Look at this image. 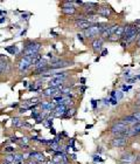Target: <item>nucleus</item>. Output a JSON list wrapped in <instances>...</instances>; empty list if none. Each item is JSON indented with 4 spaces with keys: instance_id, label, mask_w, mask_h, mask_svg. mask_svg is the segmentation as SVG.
Segmentation results:
<instances>
[{
    "instance_id": "obj_1",
    "label": "nucleus",
    "mask_w": 140,
    "mask_h": 164,
    "mask_svg": "<svg viewBox=\"0 0 140 164\" xmlns=\"http://www.w3.org/2000/svg\"><path fill=\"white\" fill-rule=\"evenodd\" d=\"M111 25L107 23V22H96V23H92L88 30L84 31V37L87 39H97V37H99L106 28H109Z\"/></svg>"
},
{
    "instance_id": "obj_2",
    "label": "nucleus",
    "mask_w": 140,
    "mask_h": 164,
    "mask_svg": "<svg viewBox=\"0 0 140 164\" xmlns=\"http://www.w3.org/2000/svg\"><path fill=\"white\" fill-rule=\"evenodd\" d=\"M128 130H130V127L119 121L113 123L110 128V132L113 136H125V137H128Z\"/></svg>"
},
{
    "instance_id": "obj_3",
    "label": "nucleus",
    "mask_w": 140,
    "mask_h": 164,
    "mask_svg": "<svg viewBox=\"0 0 140 164\" xmlns=\"http://www.w3.org/2000/svg\"><path fill=\"white\" fill-rule=\"evenodd\" d=\"M127 143H128V137H125V136H113V139L110 142L112 148H125Z\"/></svg>"
},
{
    "instance_id": "obj_4",
    "label": "nucleus",
    "mask_w": 140,
    "mask_h": 164,
    "mask_svg": "<svg viewBox=\"0 0 140 164\" xmlns=\"http://www.w3.org/2000/svg\"><path fill=\"white\" fill-rule=\"evenodd\" d=\"M61 12L64 15H74V14H76L77 8L74 6V1H64V3H62Z\"/></svg>"
},
{
    "instance_id": "obj_5",
    "label": "nucleus",
    "mask_w": 140,
    "mask_h": 164,
    "mask_svg": "<svg viewBox=\"0 0 140 164\" xmlns=\"http://www.w3.org/2000/svg\"><path fill=\"white\" fill-rule=\"evenodd\" d=\"M68 107L67 105H63V104H56V107L54 108V110L49 113V116L50 117H63V115L66 114Z\"/></svg>"
},
{
    "instance_id": "obj_6",
    "label": "nucleus",
    "mask_w": 140,
    "mask_h": 164,
    "mask_svg": "<svg viewBox=\"0 0 140 164\" xmlns=\"http://www.w3.org/2000/svg\"><path fill=\"white\" fill-rule=\"evenodd\" d=\"M112 13H115L113 8H112L111 6H109V5H106V4L99 6L98 10H97V15H100V17H103V18H105V19L110 18Z\"/></svg>"
},
{
    "instance_id": "obj_7",
    "label": "nucleus",
    "mask_w": 140,
    "mask_h": 164,
    "mask_svg": "<svg viewBox=\"0 0 140 164\" xmlns=\"http://www.w3.org/2000/svg\"><path fill=\"white\" fill-rule=\"evenodd\" d=\"M67 79H60V77H51L48 81V87L50 88H60V87H64V82Z\"/></svg>"
},
{
    "instance_id": "obj_8",
    "label": "nucleus",
    "mask_w": 140,
    "mask_h": 164,
    "mask_svg": "<svg viewBox=\"0 0 140 164\" xmlns=\"http://www.w3.org/2000/svg\"><path fill=\"white\" fill-rule=\"evenodd\" d=\"M31 66H32L31 61L28 60V59H26L25 57H22V58L18 61V69H19V72H21V73L27 72L28 69L31 68Z\"/></svg>"
},
{
    "instance_id": "obj_9",
    "label": "nucleus",
    "mask_w": 140,
    "mask_h": 164,
    "mask_svg": "<svg viewBox=\"0 0 140 164\" xmlns=\"http://www.w3.org/2000/svg\"><path fill=\"white\" fill-rule=\"evenodd\" d=\"M27 157H28V159L35 161V162H38V163H40V162H44V161H46L44 155H43L42 152H40V151H31L29 154L27 155Z\"/></svg>"
},
{
    "instance_id": "obj_10",
    "label": "nucleus",
    "mask_w": 140,
    "mask_h": 164,
    "mask_svg": "<svg viewBox=\"0 0 140 164\" xmlns=\"http://www.w3.org/2000/svg\"><path fill=\"white\" fill-rule=\"evenodd\" d=\"M91 25H92V23H90L87 19H83V18L76 19V21H75V27H77L78 30H82L83 32L85 31V30H88Z\"/></svg>"
},
{
    "instance_id": "obj_11",
    "label": "nucleus",
    "mask_w": 140,
    "mask_h": 164,
    "mask_svg": "<svg viewBox=\"0 0 140 164\" xmlns=\"http://www.w3.org/2000/svg\"><path fill=\"white\" fill-rule=\"evenodd\" d=\"M71 65H72V61L61 59L59 62H56L54 65H49V68H50V70H55V69H61V68H64V67H68V66H71Z\"/></svg>"
},
{
    "instance_id": "obj_12",
    "label": "nucleus",
    "mask_w": 140,
    "mask_h": 164,
    "mask_svg": "<svg viewBox=\"0 0 140 164\" xmlns=\"http://www.w3.org/2000/svg\"><path fill=\"white\" fill-rule=\"evenodd\" d=\"M103 43H104V40H102L100 38H97L95 40H92L91 42V49L95 54H98V52L103 50Z\"/></svg>"
},
{
    "instance_id": "obj_13",
    "label": "nucleus",
    "mask_w": 140,
    "mask_h": 164,
    "mask_svg": "<svg viewBox=\"0 0 140 164\" xmlns=\"http://www.w3.org/2000/svg\"><path fill=\"white\" fill-rule=\"evenodd\" d=\"M140 136V123H135L133 125L130 127V130H128V139L130 137H138Z\"/></svg>"
},
{
    "instance_id": "obj_14",
    "label": "nucleus",
    "mask_w": 140,
    "mask_h": 164,
    "mask_svg": "<svg viewBox=\"0 0 140 164\" xmlns=\"http://www.w3.org/2000/svg\"><path fill=\"white\" fill-rule=\"evenodd\" d=\"M119 122H122V123H124V124H126V125H133V124H135V123H138V121H137V119L133 116V115H126V116H123L120 120H119Z\"/></svg>"
},
{
    "instance_id": "obj_15",
    "label": "nucleus",
    "mask_w": 140,
    "mask_h": 164,
    "mask_svg": "<svg viewBox=\"0 0 140 164\" xmlns=\"http://www.w3.org/2000/svg\"><path fill=\"white\" fill-rule=\"evenodd\" d=\"M134 159H135V155L131 151H127L120 156V162L123 163H130V162H133Z\"/></svg>"
},
{
    "instance_id": "obj_16",
    "label": "nucleus",
    "mask_w": 140,
    "mask_h": 164,
    "mask_svg": "<svg viewBox=\"0 0 140 164\" xmlns=\"http://www.w3.org/2000/svg\"><path fill=\"white\" fill-rule=\"evenodd\" d=\"M12 124H13V127H15V128H22V127H31L28 123H26L25 121H22V120H20V119H18V117H14L13 120H12Z\"/></svg>"
},
{
    "instance_id": "obj_17",
    "label": "nucleus",
    "mask_w": 140,
    "mask_h": 164,
    "mask_svg": "<svg viewBox=\"0 0 140 164\" xmlns=\"http://www.w3.org/2000/svg\"><path fill=\"white\" fill-rule=\"evenodd\" d=\"M10 69V65L7 63V61L5 59H0V75H3L5 74L7 70Z\"/></svg>"
},
{
    "instance_id": "obj_18",
    "label": "nucleus",
    "mask_w": 140,
    "mask_h": 164,
    "mask_svg": "<svg viewBox=\"0 0 140 164\" xmlns=\"http://www.w3.org/2000/svg\"><path fill=\"white\" fill-rule=\"evenodd\" d=\"M76 115V108H68L67 109V112H66V114L63 115V119H71V117H74Z\"/></svg>"
},
{
    "instance_id": "obj_19",
    "label": "nucleus",
    "mask_w": 140,
    "mask_h": 164,
    "mask_svg": "<svg viewBox=\"0 0 140 164\" xmlns=\"http://www.w3.org/2000/svg\"><path fill=\"white\" fill-rule=\"evenodd\" d=\"M47 66H49L48 61H47L46 59H41V60H39L38 63L35 65V68H43V67H47Z\"/></svg>"
},
{
    "instance_id": "obj_20",
    "label": "nucleus",
    "mask_w": 140,
    "mask_h": 164,
    "mask_svg": "<svg viewBox=\"0 0 140 164\" xmlns=\"http://www.w3.org/2000/svg\"><path fill=\"white\" fill-rule=\"evenodd\" d=\"M1 152H4L5 155H13V154H15V148L14 147H6L4 150H1Z\"/></svg>"
},
{
    "instance_id": "obj_21",
    "label": "nucleus",
    "mask_w": 140,
    "mask_h": 164,
    "mask_svg": "<svg viewBox=\"0 0 140 164\" xmlns=\"http://www.w3.org/2000/svg\"><path fill=\"white\" fill-rule=\"evenodd\" d=\"M13 156H14V163H16V162H22L23 159H26L25 158V155L23 154H13Z\"/></svg>"
},
{
    "instance_id": "obj_22",
    "label": "nucleus",
    "mask_w": 140,
    "mask_h": 164,
    "mask_svg": "<svg viewBox=\"0 0 140 164\" xmlns=\"http://www.w3.org/2000/svg\"><path fill=\"white\" fill-rule=\"evenodd\" d=\"M13 162H14V156L13 155H5L4 156V163L13 164Z\"/></svg>"
},
{
    "instance_id": "obj_23",
    "label": "nucleus",
    "mask_w": 140,
    "mask_h": 164,
    "mask_svg": "<svg viewBox=\"0 0 140 164\" xmlns=\"http://www.w3.org/2000/svg\"><path fill=\"white\" fill-rule=\"evenodd\" d=\"M5 50H7L8 53H11L12 55H14V54L18 52V49H16V46H14V45H12V46H8V47H6L5 48Z\"/></svg>"
},
{
    "instance_id": "obj_24",
    "label": "nucleus",
    "mask_w": 140,
    "mask_h": 164,
    "mask_svg": "<svg viewBox=\"0 0 140 164\" xmlns=\"http://www.w3.org/2000/svg\"><path fill=\"white\" fill-rule=\"evenodd\" d=\"M43 123H44V125H46L47 128H51V127H53V117H50V116L47 117Z\"/></svg>"
},
{
    "instance_id": "obj_25",
    "label": "nucleus",
    "mask_w": 140,
    "mask_h": 164,
    "mask_svg": "<svg viewBox=\"0 0 140 164\" xmlns=\"http://www.w3.org/2000/svg\"><path fill=\"white\" fill-rule=\"evenodd\" d=\"M107 41L109 42H116V41H120V38H118V37H116L115 34H112L109 39H107Z\"/></svg>"
},
{
    "instance_id": "obj_26",
    "label": "nucleus",
    "mask_w": 140,
    "mask_h": 164,
    "mask_svg": "<svg viewBox=\"0 0 140 164\" xmlns=\"http://www.w3.org/2000/svg\"><path fill=\"white\" fill-rule=\"evenodd\" d=\"M131 115H133V116L137 119V121L140 123V110H134V112H133Z\"/></svg>"
},
{
    "instance_id": "obj_27",
    "label": "nucleus",
    "mask_w": 140,
    "mask_h": 164,
    "mask_svg": "<svg viewBox=\"0 0 140 164\" xmlns=\"http://www.w3.org/2000/svg\"><path fill=\"white\" fill-rule=\"evenodd\" d=\"M40 115H41V113H39L38 110H34V112L31 114V116H32L33 119H35V120H36V119H39V117H40Z\"/></svg>"
},
{
    "instance_id": "obj_28",
    "label": "nucleus",
    "mask_w": 140,
    "mask_h": 164,
    "mask_svg": "<svg viewBox=\"0 0 140 164\" xmlns=\"http://www.w3.org/2000/svg\"><path fill=\"white\" fill-rule=\"evenodd\" d=\"M115 99H116L117 101L122 100V99H123V92H117V93H116V96H115Z\"/></svg>"
},
{
    "instance_id": "obj_29",
    "label": "nucleus",
    "mask_w": 140,
    "mask_h": 164,
    "mask_svg": "<svg viewBox=\"0 0 140 164\" xmlns=\"http://www.w3.org/2000/svg\"><path fill=\"white\" fill-rule=\"evenodd\" d=\"M92 159H94V162H103V158H100L99 155H94Z\"/></svg>"
},
{
    "instance_id": "obj_30",
    "label": "nucleus",
    "mask_w": 140,
    "mask_h": 164,
    "mask_svg": "<svg viewBox=\"0 0 140 164\" xmlns=\"http://www.w3.org/2000/svg\"><path fill=\"white\" fill-rule=\"evenodd\" d=\"M122 88H123V92H128V90H130V89L132 88V86H131V85H128V86L124 85V86H123Z\"/></svg>"
},
{
    "instance_id": "obj_31",
    "label": "nucleus",
    "mask_w": 140,
    "mask_h": 164,
    "mask_svg": "<svg viewBox=\"0 0 140 164\" xmlns=\"http://www.w3.org/2000/svg\"><path fill=\"white\" fill-rule=\"evenodd\" d=\"M97 100H91V105H92V109H94V110H95V109L97 108Z\"/></svg>"
},
{
    "instance_id": "obj_32",
    "label": "nucleus",
    "mask_w": 140,
    "mask_h": 164,
    "mask_svg": "<svg viewBox=\"0 0 140 164\" xmlns=\"http://www.w3.org/2000/svg\"><path fill=\"white\" fill-rule=\"evenodd\" d=\"M77 39H78L81 42H84V35H83V34L78 33V34H77Z\"/></svg>"
},
{
    "instance_id": "obj_33",
    "label": "nucleus",
    "mask_w": 140,
    "mask_h": 164,
    "mask_svg": "<svg viewBox=\"0 0 140 164\" xmlns=\"http://www.w3.org/2000/svg\"><path fill=\"white\" fill-rule=\"evenodd\" d=\"M110 102H111V104H113V105H117V104H118V101H117L116 99H113V97L110 99Z\"/></svg>"
},
{
    "instance_id": "obj_34",
    "label": "nucleus",
    "mask_w": 140,
    "mask_h": 164,
    "mask_svg": "<svg viewBox=\"0 0 140 164\" xmlns=\"http://www.w3.org/2000/svg\"><path fill=\"white\" fill-rule=\"evenodd\" d=\"M135 80H137V77H135V76H133V77L127 79V80H126V82H127V83H132V82H134Z\"/></svg>"
},
{
    "instance_id": "obj_35",
    "label": "nucleus",
    "mask_w": 140,
    "mask_h": 164,
    "mask_svg": "<svg viewBox=\"0 0 140 164\" xmlns=\"http://www.w3.org/2000/svg\"><path fill=\"white\" fill-rule=\"evenodd\" d=\"M28 89H29L31 92H32V90H35V92H36V88H35V83H32V85H29V87H28Z\"/></svg>"
},
{
    "instance_id": "obj_36",
    "label": "nucleus",
    "mask_w": 140,
    "mask_h": 164,
    "mask_svg": "<svg viewBox=\"0 0 140 164\" xmlns=\"http://www.w3.org/2000/svg\"><path fill=\"white\" fill-rule=\"evenodd\" d=\"M106 54H109V50H107L106 48H104V49L102 50V53H100V55H102V57H105Z\"/></svg>"
},
{
    "instance_id": "obj_37",
    "label": "nucleus",
    "mask_w": 140,
    "mask_h": 164,
    "mask_svg": "<svg viewBox=\"0 0 140 164\" xmlns=\"http://www.w3.org/2000/svg\"><path fill=\"white\" fill-rule=\"evenodd\" d=\"M28 17H29V14H25V15L22 14L21 19H22V20H25V21H27V20H28Z\"/></svg>"
},
{
    "instance_id": "obj_38",
    "label": "nucleus",
    "mask_w": 140,
    "mask_h": 164,
    "mask_svg": "<svg viewBox=\"0 0 140 164\" xmlns=\"http://www.w3.org/2000/svg\"><path fill=\"white\" fill-rule=\"evenodd\" d=\"M85 81H87V79H85V77H81V80H79L81 85H84V83H85Z\"/></svg>"
},
{
    "instance_id": "obj_39",
    "label": "nucleus",
    "mask_w": 140,
    "mask_h": 164,
    "mask_svg": "<svg viewBox=\"0 0 140 164\" xmlns=\"http://www.w3.org/2000/svg\"><path fill=\"white\" fill-rule=\"evenodd\" d=\"M135 105L137 107H140V95L138 96V99H137V102H135Z\"/></svg>"
},
{
    "instance_id": "obj_40",
    "label": "nucleus",
    "mask_w": 140,
    "mask_h": 164,
    "mask_svg": "<svg viewBox=\"0 0 140 164\" xmlns=\"http://www.w3.org/2000/svg\"><path fill=\"white\" fill-rule=\"evenodd\" d=\"M49 129H50V134H53V135H55V136L57 135V134H56V131H55V129H54L53 127H51V128H49Z\"/></svg>"
},
{
    "instance_id": "obj_41",
    "label": "nucleus",
    "mask_w": 140,
    "mask_h": 164,
    "mask_svg": "<svg viewBox=\"0 0 140 164\" xmlns=\"http://www.w3.org/2000/svg\"><path fill=\"white\" fill-rule=\"evenodd\" d=\"M85 90H87V87H84V86H83V87H81V93H82V94H83L84 92H85Z\"/></svg>"
},
{
    "instance_id": "obj_42",
    "label": "nucleus",
    "mask_w": 140,
    "mask_h": 164,
    "mask_svg": "<svg viewBox=\"0 0 140 164\" xmlns=\"http://www.w3.org/2000/svg\"><path fill=\"white\" fill-rule=\"evenodd\" d=\"M134 23H135L137 26H140V19H138V20H135V21H134Z\"/></svg>"
},
{
    "instance_id": "obj_43",
    "label": "nucleus",
    "mask_w": 140,
    "mask_h": 164,
    "mask_svg": "<svg viewBox=\"0 0 140 164\" xmlns=\"http://www.w3.org/2000/svg\"><path fill=\"white\" fill-rule=\"evenodd\" d=\"M6 21V18H1V19H0V23H4Z\"/></svg>"
},
{
    "instance_id": "obj_44",
    "label": "nucleus",
    "mask_w": 140,
    "mask_h": 164,
    "mask_svg": "<svg viewBox=\"0 0 140 164\" xmlns=\"http://www.w3.org/2000/svg\"><path fill=\"white\" fill-rule=\"evenodd\" d=\"M18 105H19V104H18V103H14V104H12V105H11V107H12V108H15V107H18Z\"/></svg>"
},
{
    "instance_id": "obj_45",
    "label": "nucleus",
    "mask_w": 140,
    "mask_h": 164,
    "mask_svg": "<svg viewBox=\"0 0 140 164\" xmlns=\"http://www.w3.org/2000/svg\"><path fill=\"white\" fill-rule=\"evenodd\" d=\"M71 158H72V159H76V155H75V154H72V155H71Z\"/></svg>"
},
{
    "instance_id": "obj_46",
    "label": "nucleus",
    "mask_w": 140,
    "mask_h": 164,
    "mask_svg": "<svg viewBox=\"0 0 140 164\" xmlns=\"http://www.w3.org/2000/svg\"><path fill=\"white\" fill-rule=\"evenodd\" d=\"M0 14H5L6 15V11H0Z\"/></svg>"
},
{
    "instance_id": "obj_47",
    "label": "nucleus",
    "mask_w": 140,
    "mask_h": 164,
    "mask_svg": "<svg viewBox=\"0 0 140 164\" xmlns=\"http://www.w3.org/2000/svg\"><path fill=\"white\" fill-rule=\"evenodd\" d=\"M27 85H28V82H26V81H23V86H25V87H27Z\"/></svg>"
},
{
    "instance_id": "obj_48",
    "label": "nucleus",
    "mask_w": 140,
    "mask_h": 164,
    "mask_svg": "<svg viewBox=\"0 0 140 164\" xmlns=\"http://www.w3.org/2000/svg\"><path fill=\"white\" fill-rule=\"evenodd\" d=\"M138 46H139V47H140V39H139V40H138Z\"/></svg>"
},
{
    "instance_id": "obj_49",
    "label": "nucleus",
    "mask_w": 140,
    "mask_h": 164,
    "mask_svg": "<svg viewBox=\"0 0 140 164\" xmlns=\"http://www.w3.org/2000/svg\"><path fill=\"white\" fill-rule=\"evenodd\" d=\"M59 164H66V163H62V162H61V163H59Z\"/></svg>"
},
{
    "instance_id": "obj_50",
    "label": "nucleus",
    "mask_w": 140,
    "mask_h": 164,
    "mask_svg": "<svg viewBox=\"0 0 140 164\" xmlns=\"http://www.w3.org/2000/svg\"><path fill=\"white\" fill-rule=\"evenodd\" d=\"M1 164H7V163H1Z\"/></svg>"
},
{
    "instance_id": "obj_51",
    "label": "nucleus",
    "mask_w": 140,
    "mask_h": 164,
    "mask_svg": "<svg viewBox=\"0 0 140 164\" xmlns=\"http://www.w3.org/2000/svg\"><path fill=\"white\" fill-rule=\"evenodd\" d=\"M44 164H49V163H44Z\"/></svg>"
},
{
    "instance_id": "obj_52",
    "label": "nucleus",
    "mask_w": 140,
    "mask_h": 164,
    "mask_svg": "<svg viewBox=\"0 0 140 164\" xmlns=\"http://www.w3.org/2000/svg\"><path fill=\"white\" fill-rule=\"evenodd\" d=\"M0 59H1V57H0Z\"/></svg>"
}]
</instances>
